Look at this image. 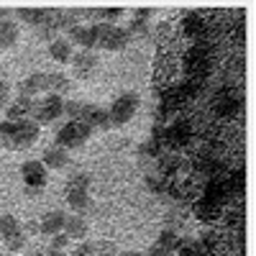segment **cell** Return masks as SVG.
Wrapping results in <instances>:
<instances>
[{"label": "cell", "instance_id": "26", "mask_svg": "<svg viewBox=\"0 0 256 256\" xmlns=\"http://www.w3.org/2000/svg\"><path fill=\"white\" fill-rule=\"evenodd\" d=\"M67 202H70V208H72L74 212H80V216L92 205V200H90L88 192H67Z\"/></svg>", "mask_w": 256, "mask_h": 256}, {"label": "cell", "instance_id": "19", "mask_svg": "<svg viewBox=\"0 0 256 256\" xmlns=\"http://www.w3.org/2000/svg\"><path fill=\"white\" fill-rule=\"evenodd\" d=\"M70 90V77L64 72H49L46 74V95H64Z\"/></svg>", "mask_w": 256, "mask_h": 256}, {"label": "cell", "instance_id": "23", "mask_svg": "<svg viewBox=\"0 0 256 256\" xmlns=\"http://www.w3.org/2000/svg\"><path fill=\"white\" fill-rule=\"evenodd\" d=\"M16 16L24 20V24H28V26H34V28H38L41 24H44V18H46V8H18L16 10Z\"/></svg>", "mask_w": 256, "mask_h": 256}, {"label": "cell", "instance_id": "24", "mask_svg": "<svg viewBox=\"0 0 256 256\" xmlns=\"http://www.w3.org/2000/svg\"><path fill=\"white\" fill-rule=\"evenodd\" d=\"M180 241H182L180 230H174V228H164V230L159 233V238H156V246H162V248H166V251H177Z\"/></svg>", "mask_w": 256, "mask_h": 256}, {"label": "cell", "instance_id": "2", "mask_svg": "<svg viewBox=\"0 0 256 256\" xmlns=\"http://www.w3.org/2000/svg\"><path fill=\"white\" fill-rule=\"evenodd\" d=\"M20 180H24V187L31 198H36L41 190L46 187L49 180V169L41 164V159H28L20 164Z\"/></svg>", "mask_w": 256, "mask_h": 256}, {"label": "cell", "instance_id": "21", "mask_svg": "<svg viewBox=\"0 0 256 256\" xmlns=\"http://www.w3.org/2000/svg\"><path fill=\"white\" fill-rule=\"evenodd\" d=\"M24 230V226H20V220L16 216H10V212H6V216H0V241H8L13 238L16 233Z\"/></svg>", "mask_w": 256, "mask_h": 256}, {"label": "cell", "instance_id": "14", "mask_svg": "<svg viewBox=\"0 0 256 256\" xmlns=\"http://www.w3.org/2000/svg\"><path fill=\"white\" fill-rule=\"evenodd\" d=\"M190 126L184 120H177L174 126H169L166 131H164V138H166V146L169 148H182L187 141H190Z\"/></svg>", "mask_w": 256, "mask_h": 256}, {"label": "cell", "instance_id": "40", "mask_svg": "<svg viewBox=\"0 0 256 256\" xmlns=\"http://www.w3.org/2000/svg\"><path fill=\"white\" fill-rule=\"evenodd\" d=\"M0 80H3V67H0Z\"/></svg>", "mask_w": 256, "mask_h": 256}, {"label": "cell", "instance_id": "1", "mask_svg": "<svg viewBox=\"0 0 256 256\" xmlns=\"http://www.w3.org/2000/svg\"><path fill=\"white\" fill-rule=\"evenodd\" d=\"M95 31V49L102 52H123L131 44V34L120 26H110V24H92Z\"/></svg>", "mask_w": 256, "mask_h": 256}, {"label": "cell", "instance_id": "39", "mask_svg": "<svg viewBox=\"0 0 256 256\" xmlns=\"http://www.w3.org/2000/svg\"><path fill=\"white\" fill-rule=\"evenodd\" d=\"M202 256H216V254H210V251H205V254H202Z\"/></svg>", "mask_w": 256, "mask_h": 256}, {"label": "cell", "instance_id": "32", "mask_svg": "<svg viewBox=\"0 0 256 256\" xmlns=\"http://www.w3.org/2000/svg\"><path fill=\"white\" fill-rule=\"evenodd\" d=\"M92 254H95V241H90V238L77 241V246L72 251V256H92Z\"/></svg>", "mask_w": 256, "mask_h": 256}, {"label": "cell", "instance_id": "6", "mask_svg": "<svg viewBox=\"0 0 256 256\" xmlns=\"http://www.w3.org/2000/svg\"><path fill=\"white\" fill-rule=\"evenodd\" d=\"M80 120L88 126L90 131H110V116H108V108H100V105L84 102Z\"/></svg>", "mask_w": 256, "mask_h": 256}, {"label": "cell", "instance_id": "4", "mask_svg": "<svg viewBox=\"0 0 256 256\" xmlns=\"http://www.w3.org/2000/svg\"><path fill=\"white\" fill-rule=\"evenodd\" d=\"M138 110V95L136 92H123L113 100V105L108 108V116H110V128H120L131 120Z\"/></svg>", "mask_w": 256, "mask_h": 256}, {"label": "cell", "instance_id": "8", "mask_svg": "<svg viewBox=\"0 0 256 256\" xmlns=\"http://www.w3.org/2000/svg\"><path fill=\"white\" fill-rule=\"evenodd\" d=\"M41 92H46V74L44 72H34V74H28L24 82L18 84V98L36 100Z\"/></svg>", "mask_w": 256, "mask_h": 256}, {"label": "cell", "instance_id": "7", "mask_svg": "<svg viewBox=\"0 0 256 256\" xmlns=\"http://www.w3.org/2000/svg\"><path fill=\"white\" fill-rule=\"evenodd\" d=\"M70 64H72V72H74L77 80H90L98 72V54L95 52H84V49L74 52Z\"/></svg>", "mask_w": 256, "mask_h": 256}, {"label": "cell", "instance_id": "34", "mask_svg": "<svg viewBox=\"0 0 256 256\" xmlns=\"http://www.w3.org/2000/svg\"><path fill=\"white\" fill-rule=\"evenodd\" d=\"M49 238H52L49 241V248L52 251H64V248L70 246V238L64 236V233H56V236H49Z\"/></svg>", "mask_w": 256, "mask_h": 256}, {"label": "cell", "instance_id": "28", "mask_svg": "<svg viewBox=\"0 0 256 256\" xmlns=\"http://www.w3.org/2000/svg\"><path fill=\"white\" fill-rule=\"evenodd\" d=\"M13 141H16V123L0 120V146H3V148H13Z\"/></svg>", "mask_w": 256, "mask_h": 256}, {"label": "cell", "instance_id": "13", "mask_svg": "<svg viewBox=\"0 0 256 256\" xmlns=\"http://www.w3.org/2000/svg\"><path fill=\"white\" fill-rule=\"evenodd\" d=\"M64 220H67V216H64L62 210H49V212H44V216H41L38 230L46 233V236H56V233L64 230Z\"/></svg>", "mask_w": 256, "mask_h": 256}, {"label": "cell", "instance_id": "35", "mask_svg": "<svg viewBox=\"0 0 256 256\" xmlns=\"http://www.w3.org/2000/svg\"><path fill=\"white\" fill-rule=\"evenodd\" d=\"M10 102V84L6 80H0V110H6Z\"/></svg>", "mask_w": 256, "mask_h": 256}, {"label": "cell", "instance_id": "20", "mask_svg": "<svg viewBox=\"0 0 256 256\" xmlns=\"http://www.w3.org/2000/svg\"><path fill=\"white\" fill-rule=\"evenodd\" d=\"M148 18H152V10L148 8H138V10H134V16H131V26H128L126 31L128 34H141V36H146L148 34Z\"/></svg>", "mask_w": 256, "mask_h": 256}, {"label": "cell", "instance_id": "11", "mask_svg": "<svg viewBox=\"0 0 256 256\" xmlns=\"http://www.w3.org/2000/svg\"><path fill=\"white\" fill-rule=\"evenodd\" d=\"M38 128H41V126H36L31 118L16 123V141H13V148H28V146L38 138Z\"/></svg>", "mask_w": 256, "mask_h": 256}, {"label": "cell", "instance_id": "12", "mask_svg": "<svg viewBox=\"0 0 256 256\" xmlns=\"http://www.w3.org/2000/svg\"><path fill=\"white\" fill-rule=\"evenodd\" d=\"M34 102H36V100H28V98H16L13 102H8V108H6V120H10V123L28 120V118H31V113H34Z\"/></svg>", "mask_w": 256, "mask_h": 256}, {"label": "cell", "instance_id": "27", "mask_svg": "<svg viewBox=\"0 0 256 256\" xmlns=\"http://www.w3.org/2000/svg\"><path fill=\"white\" fill-rule=\"evenodd\" d=\"M90 190V174L84 172H77L67 180V184H64V192H88Z\"/></svg>", "mask_w": 256, "mask_h": 256}, {"label": "cell", "instance_id": "37", "mask_svg": "<svg viewBox=\"0 0 256 256\" xmlns=\"http://www.w3.org/2000/svg\"><path fill=\"white\" fill-rule=\"evenodd\" d=\"M28 256H54V251L52 248H34V251H28Z\"/></svg>", "mask_w": 256, "mask_h": 256}, {"label": "cell", "instance_id": "3", "mask_svg": "<svg viewBox=\"0 0 256 256\" xmlns=\"http://www.w3.org/2000/svg\"><path fill=\"white\" fill-rule=\"evenodd\" d=\"M62 116H64V98H59V95H44L41 100L34 102L31 120L36 126H49V123H54Z\"/></svg>", "mask_w": 256, "mask_h": 256}, {"label": "cell", "instance_id": "30", "mask_svg": "<svg viewBox=\"0 0 256 256\" xmlns=\"http://www.w3.org/2000/svg\"><path fill=\"white\" fill-rule=\"evenodd\" d=\"M82 108H84V102H80V100H64V116L70 120H80Z\"/></svg>", "mask_w": 256, "mask_h": 256}, {"label": "cell", "instance_id": "17", "mask_svg": "<svg viewBox=\"0 0 256 256\" xmlns=\"http://www.w3.org/2000/svg\"><path fill=\"white\" fill-rule=\"evenodd\" d=\"M192 210H195L198 220H216V218H220V205L208 200V198H200L195 205H192Z\"/></svg>", "mask_w": 256, "mask_h": 256}, {"label": "cell", "instance_id": "5", "mask_svg": "<svg viewBox=\"0 0 256 256\" xmlns=\"http://www.w3.org/2000/svg\"><path fill=\"white\" fill-rule=\"evenodd\" d=\"M90 128L84 126L82 120H70V123H64L59 131H56V146H62V148H80V146H84V141L90 138Z\"/></svg>", "mask_w": 256, "mask_h": 256}, {"label": "cell", "instance_id": "15", "mask_svg": "<svg viewBox=\"0 0 256 256\" xmlns=\"http://www.w3.org/2000/svg\"><path fill=\"white\" fill-rule=\"evenodd\" d=\"M41 164H44L46 169H64L70 164V154H67V148H62V146H49L44 156H41Z\"/></svg>", "mask_w": 256, "mask_h": 256}, {"label": "cell", "instance_id": "18", "mask_svg": "<svg viewBox=\"0 0 256 256\" xmlns=\"http://www.w3.org/2000/svg\"><path fill=\"white\" fill-rule=\"evenodd\" d=\"M123 16V8H88V18H92L95 24H110V26H118V20Z\"/></svg>", "mask_w": 256, "mask_h": 256}, {"label": "cell", "instance_id": "29", "mask_svg": "<svg viewBox=\"0 0 256 256\" xmlns=\"http://www.w3.org/2000/svg\"><path fill=\"white\" fill-rule=\"evenodd\" d=\"M182 28H184V34L195 36V34L202 28V18H200L198 13H187V16H184V20H182Z\"/></svg>", "mask_w": 256, "mask_h": 256}, {"label": "cell", "instance_id": "10", "mask_svg": "<svg viewBox=\"0 0 256 256\" xmlns=\"http://www.w3.org/2000/svg\"><path fill=\"white\" fill-rule=\"evenodd\" d=\"M67 41H70L72 46H80L84 52H92L95 49V31H92V26L80 24L72 31H67Z\"/></svg>", "mask_w": 256, "mask_h": 256}, {"label": "cell", "instance_id": "22", "mask_svg": "<svg viewBox=\"0 0 256 256\" xmlns=\"http://www.w3.org/2000/svg\"><path fill=\"white\" fill-rule=\"evenodd\" d=\"M18 41V26L16 20H0V49H10Z\"/></svg>", "mask_w": 256, "mask_h": 256}, {"label": "cell", "instance_id": "31", "mask_svg": "<svg viewBox=\"0 0 256 256\" xmlns=\"http://www.w3.org/2000/svg\"><path fill=\"white\" fill-rule=\"evenodd\" d=\"M92 256H118V246L113 241H95V254Z\"/></svg>", "mask_w": 256, "mask_h": 256}, {"label": "cell", "instance_id": "16", "mask_svg": "<svg viewBox=\"0 0 256 256\" xmlns=\"http://www.w3.org/2000/svg\"><path fill=\"white\" fill-rule=\"evenodd\" d=\"M72 54H74V46L70 44L67 38H54L52 44H49V56L54 59V62H59V64H70V59H72Z\"/></svg>", "mask_w": 256, "mask_h": 256}, {"label": "cell", "instance_id": "25", "mask_svg": "<svg viewBox=\"0 0 256 256\" xmlns=\"http://www.w3.org/2000/svg\"><path fill=\"white\" fill-rule=\"evenodd\" d=\"M174 254H180V256H202L205 248H202L200 238H182Z\"/></svg>", "mask_w": 256, "mask_h": 256}, {"label": "cell", "instance_id": "36", "mask_svg": "<svg viewBox=\"0 0 256 256\" xmlns=\"http://www.w3.org/2000/svg\"><path fill=\"white\" fill-rule=\"evenodd\" d=\"M144 256H177V254H174V251H166V248H162V246H156V244H154V246L148 248Z\"/></svg>", "mask_w": 256, "mask_h": 256}, {"label": "cell", "instance_id": "33", "mask_svg": "<svg viewBox=\"0 0 256 256\" xmlns=\"http://www.w3.org/2000/svg\"><path fill=\"white\" fill-rule=\"evenodd\" d=\"M26 238H28V236H26V233H24V230H20V233H16V236H13V238H8V241H6V246H8V251H20V248H24V246H26Z\"/></svg>", "mask_w": 256, "mask_h": 256}, {"label": "cell", "instance_id": "9", "mask_svg": "<svg viewBox=\"0 0 256 256\" xmlns=\"http://www.w3.org/2000/svg\"><path fill=\"white\" fill-rule=\"evenodd\" d=\"M62 233L70 241H84V238H88V233H90V223H88V218H84V216L74 212V216H67Z\"/></svg>", "mask_w": 256, "mask_h": 256}, {"label": "cell", "instance_id": "38", "mask_svg": "<svg viewBox=\"0 0 256 256\" xmlns=\"http://www.w3.org/2000/svg\"><path fill=\"white\" fill-rule=\"evenodd\" d=\"M118 256H141V254H136V251H118Z\"/></svg>", "mask_w": 256, "mask_h": 256}, {"label": "cell", "instance_id": "41", "mask_svg": "<svg viewBox=\"0 0 256 256\" xmlns=\"http://www.w3.org/2000/svg\"><path fill=\"white\" fill-rule=\"evenodd\" d=\"M0 256H3V254H0Z\"/></svg>", "mask_w": 256, "mask_h": 256}]
</instances>
